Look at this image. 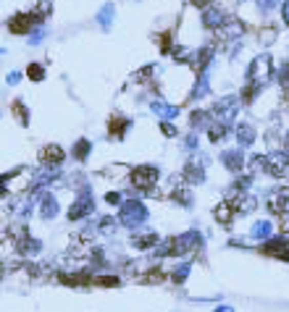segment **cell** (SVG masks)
<instances>
[{
  "label": "cell",
  "instance_id": "6da1fadb",
  "mask_svg": "<svg viewBox=\"0 0 289 312\" xmlns=\"http://www.w3.org/2000/svg\"><path fill=\"white\" fill-rule=\"evenodd\" d=\"M271 76H274V60H271V55H258L253 63H250V71H247V79H250V84L253 87H263V84H268L271 81Z\"/></svg>",
  "mask_w": 289,
  "mask_h": 312
},
{
  "label": "cell",
  "instance_id": "7a4b0ae2",
  "mask_svg": "<svg viewBox=\"0 0 289 312\" xmlns=\"http://www.w3.org/2000/svg\"><path fill=\"white\" fill-rule=\"evenodd\" d=\"M147 207L140 202V199H126V202L121 205V213H119V220L124 223L126 228H137L142 226V223L147 220Z\"/></svg>",
  "mask_w": 289,
  "mask_h": 312
},
{
  "label": "cell",
  "instance_id": "3957f363",
  "mask_svg": "<svg viewBox=\"0 0 289 312\" xmlns=\"http://www.w3.org/2000/svg\"><path fill=\"white\" fill-rule=\"evenodd\" d=\"M237 110H239V102H237V97H224V100H218V102H216V110H213V116H216V121H218V123L229 126V123L237 118Z\"/></svg>",
  "mask_w": 289,
  "mask_h": 312
},
{
  "label": "cell",
  "instance_id": "277c9868",
  "mask_svg": "<svg viewBox=\"0 0 289 312\" xmlns=\"http://www.w3.org/2000/svg\"><path fill=\"white\" fill-rule=\"evenodd\" d=\"M203 247V236L197 231H187L182 236L174 239V255H187V252H197Z\"/></svg>",
  "mask_w": 289,
  "mask_h": 312
},
{
  "label": "cell",
  "instance_id": "5b68a950",
  "mask_svg": "<svg viewBox=\"0 0 289 312\" xmlns=\"http://www.w3.org/2000/svg\"><path fill=\"white\" fill-rule=\"evenodd\" d=\"M155 181H158V168L155 165H137L131 171V184L137 189H150Z\"/></svg>",
  "mask_w": 289,
  "mask_h": 312
},
{
  "label": "cell",
  "instance_id": "8992f818",
  "mask_svg": "<svg viewBox=\"0 0 289 312\" xmlns=\"http://www.w3.org/2000/svg\"><path fill=\"white\" fill-rule=\"evenodd\" d=\"M205 165H208L205 158H200L197 163H195V158H192V160L184 165V181H187L189 186H192V184H195V186L203 184V181H205Z\"/></svg>",
  "mask_w": 289,
  "mask_h": 312
},
{
  "label": "cell",
  "instance_id": "52a82bcc",
  "mask_svg": "<svg viewBox=\"0 0 289 312\" xmlns=\"http://www.w3.org/2000/svg\"><path fill=\"white\" fill-rule=\"evenodd\" d=\"M95 210V205H92V194H82L79 199H76V202L69 207V220H82L84 215H90Z\"/></svg>",
  "mask_w": 289,
  "mask_h": 312
},
{
  "label": "cell",
  "instance_id": "ba28073f",
  "mask_svg": "<svg viewBox=\"0 0 289 312\" xmlns=\"http://www.w3.org/2000/svg\"><path fill=\"white\" fill-rule=\"evenodd\" d=\"M286 171H289V155H286L284 150H281V152H279V150L271 152V155H268V173L279 178V176H284Z\"/></svg>",
  "mask_w": 289,
  "mask_h": 312
},
{
  "label": "cell",
  "instance_id": "9c48e42d",
  "mask_svg": "<svg viewBox=\"0 0 289 312\" xmlns=\"http://www.w3.org/2000/svg\"><path fill=\"white\" fill-rule=\"evenodd\" d=\"M34 13H16L11 21H8V29L13 32V34H27L29 29H32V24H34Z\"/></svg>",
  "mask_w": 289,
  "mask_h": 312
},
{
  "label": "cell",
  "instance_id": "30bf717a",
  "mask_svg": "<svg viewBox=\"0 0 289 312\" xmlns=\"http://www.w3.org/2000/svg\"><path fill=\"white\" fill-rule=\"evenodd\" d=\"M63 158H66V152H63V147H58V144H48L45 150L40 152L42 165H53V168H58V165L63 163Z\"/></svg>",
  "mask_w": 289,
  "mask_h": 312
},
{
  "label": "cell",
  "instance_id": "8fae6325",
  "mask_svg": "<svg viewBox=\"0 0 289 312\" xmlns=\"http://www.w3.org/2000/svg\"><path fill=\"white\" fill-rule=\"evenodd\" d=\"M216 34H218V39H237V37L244 34V27H242V21H237V18H226V24L221 29H216Z\"/></svg>",
  "mask_w": 289,
  "mask_h": 312
},
{
  "label": "cell",
  "instance_id": "7c38bea8",
  "mask_svg": "<svg viewBox=\"0 0 289 312\" xmlns=\"http://www.w3.org/2000/svg\"><path fill=\"white\" fill-rule=\"evenodd\" d=\"M232 205L237 213H250L255 207V197L253 194H244L242 189H234V199H232Z\"/></svg>",
  "mask_w": 289,
  "mask_h": 312
},
{
  "label": "cell",
  "instance_id": "4fadbf2b",
  "mask_svg": "<svg viewBox=\"0 0 289 312\" xmlns=\"http://www.w3.org/2000/svg\"><path fill=\"white\" fill-rule=\"evenodd\" d=\"M150 110H152V113L158 116L161 121H174L176 116H179V108H176V105H166V102H158V100L150 102Z\"/></svg>",
  "mask_w": 289,
  "mask_h": 312
},
{
  "label": "cell",
  "instance_id": "5bb4252c",
  "mask_svg": "<svg viewBox=\"0 0 289 312\" xmlns=\"http://www.w3.org/2000/svg\"><path fill=\"white\" fill-rule=\"evenodd\" d=\"M263 252H268V255H286L289 252V241H286V236L281 234V236H271L268 241H265V247H263Z\"/></svg>",
  "mask_w": 289,
  "mask_h": 312
},
{
  "label": "cell",
  "instance_id": "9a60e30c",
  "mask_svg": "<svg viewBox=\"0 0 289 312\" xmlns=\"http://www.w3.org/2000/svg\"><path fill=\"white\" fill-rule=\"evenodd\" d=\"M210 55H213V48H200V50L192 55V69H195L197 76L205 71V66L210 63Z\"/></svg>",
  "mask_w": 289,
  "mask_h": 312
},
{
  "label": "cell",
  "instance_id": "2e32d148",
  "mask_svg": "<svg viewBox=\"0 0 289 312\" xmlns=\"http://www.w3.org/2000/svg\"><path fill=\"white\" fill-rule=\"evenodd\" d=\"M226 18H229V16H224L218 8H208V11L203 13V24H205L208 29H221V27L226 24Z\"/></svg>",
  "mask_w": 289,
  "mask_h": 312
},
{
  "label": "cell",
  "instance_id": "e0dca14e",
  "mask_svg": "<svg viewBox=\"0 0 289 312\" xmlns=\"http://www.w3.org/2000/svg\"><path fill=\"white\" fill-rule=\"evenodd\" d=\"M286 202H289V194H286V192H274L265 205H268V210H271L274 215H281V213H286Z\"/></svg>",
  "mask_w": 289,
  "mask_h": 312
},
{
  "label": "cell",
  "instance_id": "ac0fdd59",
  "mask_svg": "<svg viewBox=\"0 0 289 312\" xmlns=\"http://www.w3.org/2000/svg\"><path fill=\"white\" fill-rule=\"evenodd\" d=\"M40 215L45 218V220H50V218L58 215V202H55L53 194H42V199H40Z\"/></svg>",
  "mask_w": 289,
  "mask_h": 312
},
{
  "label": "cell",
  "instance_id": "d6986e66",
  "mask_svg": "<svg viewBox=\"0 0 289 312\" xmlns=\"http://www.w3.org/2000/svg\"><path fill=\"white\" fill-rule=\"evenodd\" d=\"M129 126H131V121H126L121 116H113L108 121V131H110V137H113V139H124V134H126Z\"/></svg>",
  "mask_w": 289,
  "mask_h": 312
},
{
  "label": "cell",
  "instance_id": "ffe728a7",
  "mask_svg": "<svg viewBox=\"0 0 289 312\" xmlns=\"http://www.w3.org/2000/svg\"><path fill=\"white\" fill-rule=\"evenodd\" d=\"M221 163H224L229 171H239L242 163H244V155H242V150H226L224 155H221Z\"/></svg>",
  "mask_w": 289,
  "mask_h": 312
},
{
  "label": "cell",
  "instance_id": "44dd1931",
  "mask_svg": "<svg viewBox=\"0 0 289 312\" xmlns=\"http://www.w3.org/2000/svg\"><path fill=\"white\" fill-rule=\"evenodd\" d=\"M213 218L221 223V226H229L232 218H234V205L232 202H218L216 210H213Z\"/></svg>",
  "mask_w": 289,
  "mask_h": 312
},
{
  "label": "cell",
  "instance_id": "7402d4cb",
  "mask_svg": "<svg viewBox=\"0 0 289 312\" xmlns=\"http://www.w3.org/2000/svg\"><path fill=\"white\" fill-rule=\"evenodd\" d=\"M234 134H237V142H239L242 147H247V144L255 142V129H253L250 123H237V126H234Z\"/></svg>",
  "mask_w": 289,
  "mask_h": 312
},
{
  "label": "cell",
  "instance_id": "603a6c76",
  "mask_svg": "<svg viewBox=\"0 0 289 312\" xmlns=\"http://www.w3.org/2000/svg\"><path fill=\"white\" fill-rule=\"evenodd\" d=\"M131 241H134L137 249H152V247H158V234H155V231H145V234H137Z\"/></svg>",
  "mask_w": 289,
  "mask_h": 312
},
{
  "label": "cell",
  "instance_id": "cb8c5ba5",
  "mask_svg": "<svg viewBox=\"0 0 289 312\" xmlns=\"http://www.w3.org/2000/svg\"><path fill=\"white\" fill-rule=\"evenodd\" d=\"M271 234H274V226H271L268 220H258L255 226H253V231H250V236L253 239H260V241H268Z\"/></svg>",
  "mask_w": 289,
  "mask_h": 312
},
{
  "label": "cell",
  "instance_id": "d4e9b609",
  "mask_svg": "<svg viewBox=\"0 0 289 312\" xmlns=\"http://www.w3.org/2000/svg\"><path fill=\"white\" fill-rule=\"evenodd\" d=\"M174 184V181H171ZM174 199L176 202H182L184 207L192 205V194H189V184H174Z\"/></svg>",
  "mask_w": 289,
  "mask_h": 312
},
{
  "label": "cell",
  "instance_id": "484cf974",
  "mask_svg": "<svg viewBox=\"0 0 289 312\" xmlns=\"http://www.w3.org/2000/svg\"><path fill=\"white\" fill-rule=\"evenodd\" d=\"M208 89H210V84H208V71H203L197 76V87L192 89V100H203L205 95H208Z\"/></svg>",
  "mask_w": 289,
  "mask_h": 312
},
{
  "label": "cell",
  "instance_id": "4316f807",
  "mask_svg": "<svg viewBox=\"0 0 289 312\" xmlns=\"http://www.w3.org/2000/svg\"><path fill=\"white\" fill-rule=\"evenodd\" d=\"M113 13H116V8L110 6V3H105V6L100 8V13H98V24H100L103 29H110V24H113Z\"/></svg>",
  "mask_w": 289,
  "mask_h": 312
},
{
  "label": "cell",
  "instance_id": "83f0119b",
  "mask_svg": "<svg viewBox=\"0 0 289 312\" xmlns=\"http://www.w3.org/2000/svg\"><path fill=\"white\" fill-rule=\"evenodd\" d=\"M208 118H210V113H205V110H195V113L189 116V126H192L195 131H197V129H210Z\"/></svg>",
  "mask_w": 289,
  "mask_h": 312
},
{
  "label": "cell",
  "instance_id": "f1b7e54d",
  "mask_svg": "<svg viewBox=\"0 0 289 312\" xmlns=\"http://www.w3.org/2000/svg\"><path fill=\"white\" fill-rule=\"evenodd\" d=\"M18 252L21 255H37L40 252V241H34V239H18Z\"/></svg>",
  "mask_w": 289,
  "mask_h": 312
},
{
  "label": "cell",
  "instance_id": "f546056e",
  "mask_svg": "<svg viewBox=\"0 0 289 312\" xmlns=\"http://www.w3.org/2000/svg\"><path fill=\"white\" fill-rule=\"evenodd\" d=\"M189 273H192V265H189V262H182V265L171 273V281H174V283H184Z\"/></svg>",
  "mask_w": 289,
  "mask_h": 312
},
{
  "label": "cell",
  "instance_id": "4dcf8cb0",
  "mask_svg": "<svg viewBox=\"0 0 289 312\" xmlns=\"http://www.w3.org/2000/svg\"><path fill=\"white\" fill-rule=\"evenodd\" d=\"M90 150H92V144H90V142H87V139H79V142L74 144V150H71V155H74V158H76V160H84V158H87V155H90Z\"/></svg>",
  "mask_w": 289,
  "mask_h": 312
},
{
  "label": "cell",
  "instance_id": "1f68e13d",
  "mask_svg": "<svg viewBox=\"0 0 289 312\" xmlns=\"http://www.w3.org/2000/svg\"><path fill=\"white\" fill-rule=\"evenodd\" d=\"M226 131H229V126H224V123H210L208 137H210V142H221L226 137Z\"/></svg>",
  "mask_w": 289,
  "mask_h": 312
},
{
  "label": "cell",
  "instance_id": "d6a6232c",
  "mask_svg": "<svg viewBox=\"0 0 289 312\" xmlns=\"http://www.w3.org/2000/svg\"><path fill=\"white\" fill-rule=\"evenodd\" d=\"M13 116L18 118L21 126H27V123H29V110H27L24 102H13Z\"/></svg>",
  "mask_w": 289,
  "mask_h": 312
},
{
  "label": "cell",
  "instance_id": "836d02e7",
  "mask_svg": "<svg viewBox=\"0 0 289 312\" xmlns=\"http://www.w3.org/2000/svg\"><path fill=\"white\" fill-rule=\"evenodd\" d=\"M27 76H29L32 81H42V79H45V69H42L40 63H29V66H27Z\"/></svg>",
  "mask_w": 289,
  "mask_h": 312
},
{
  "label": "cell",
  "instance_id": "e575fe53",
  "mask_svg": "<svg viewBox=\"0 0 289 312\" xmlns=\"http://www.w3.org/2000/svg\"><path fill=\"white\" fill-rule=\"evenodd\" d=\"M253 171H268V155H253Z\"/></svg>",
  "mask_w": 289,
  "mask_h": 312
},
{
  "label": "cell",
  "instance_id": "d590c367",
  "mask_svg": "<svg viewBox=\"0 0 289 312\" xmlns=\"http://www.w3.org/2000/svg\"><path fill=\"white\" fill-rule=\"evenodd\" d=\"M279 84H281L284 92H289V63H284L279 69Z\"/></svg>",
  "mask_w": 289,
  "mask_h": 312
},
{
  "label": "cell",
  "instance_id": "8d00e7d4",
  "mask_svg": "<svg viewBox=\"0 0 289 312\" xmlns=\"http://www.w3.org/2000/svg\"><path fill=\"white\" fill-rule=\"evenodd\" d=\"M147 76H152V66H145V69L131 74V81H147Z\"/></svg>",
  "mask_w": 289,
  "mask_h": 312
},
{
  "label": "cell",
  "instance_id": "74e56055",
  "mask_svg": "<svg viewBox=\"0 0 289 312\" xmlns=\"http://www.w3.org/2000/svg\"><path fill=\"white\" fill-rule=\"evenodd\" d=\"M116 223H119L116 218H103V220H100V231H113Z\"/></svg>",
  "mask_w": 289,
  "mask_h": 312
},
{
  "label": "cell",
  "instance_id": "f35d334b",
  "mask_svg": "<svg viewBox=\"0 0 289 312\" xmlns=\"http://www.w3.org/2000/svg\"><path fill=\"white\" fill-rule=\"evenodd\" d=\"M279 228H281V234H289V210L279 215Z\"/></svg>",
  "mask_w": 289,
  "mask_h": 312
},
{
  "label": "cell",
  "instance_id": "ab89813d",
  "mask_svg": "<svg viewBox=\"0 0 289 312\" xmlns=\"http://www.w3.org/2000/svg\"><path fill=\"white\" fill-rule=\"evenodd\" d=\"M255 92H258V87H253V84H250V87H244V92H242V100H244V102H253Z\"/></svg>",
  "mask_w": 289,
  "mask_h": 312
},
{
  "label": "cell",
  "instance_id": "60d3db41",
  "mask_svg": "<svg viewBox=\"0 0 289 312\" xmlns=\"http://www.w3.org/2000/svg\"><path fill=\"white\" fill-rule=\"evenodd\" d=\"M161 131L166 134V137H176V126H171L168 121H161Z\"/></svg>",
  "mask_w": 289,
  "mask_h": 312
},
{
  "label": "cell",
  "instance_id": "b9f144b4",
  "mask_svg": "<svg viewBox=\"0 0 289 312\" xmlns=\"http://www.w3.org/2000/svg\"><path fill=\"white\" fill-rule=\"evenodd\" d=\"M105 202H108V205H119V202H121V194H119V192H108V194H105Z\"/></svg>",
  "mask_w": 289,
  "mask_h": 312
},
{
  "label": "cell",
  "instance_id": "7bdbcfd3",
  "mask_svg": "<svg viewBox=\"0 0 289 312\" xmlns=\"http://www.w3.org/2000/svg\"><path fill=\"white\" fill-rule=\"evenodd\" d=\"M98 283H100V286H116L119 278H113V276H103V278H98Z\"/></svg>",
  "mask_w": 289,
  "mask_h": 312
},
{
  "label": "cell",
  "instance_id": "ee69618b",
  "mask_svg": "<svg viewBox=\"0 0 289 312\" xmlns=\"http://www.w3.org/2000/svg\"><path fill=\"white\" fill-rule=\"evenodd\" d=\"M192 6H197V8H203V11H208L210 8V0H189Z\"/></svg>",
  "mask_w": 289,
  "mask_h": 312
},
{
  "label": "cell",
  "instance_id": "f6af8a7d",
  "mask_svg": "<svg viewBox=\"0 0 289 312\" xmlns=\"http://www.w3.org/2000/svg\"><path fill=\"white\" fill-rule=\"evenodd\" d=\"M281 16H284V21L289 24V0H284V8H281Z\"/></svg>",
  "mask_w": 289,
  "mask_h": 312
},
{
  "label": "cell",
  "instance_id": "bcb514c9",
  "mask_svg": "<svg viewBox=\"0 0 289 312\" xmlns=\"http://www.w3.org/2000/svg\"><path fill=\"white\" fill-rule=\"evenodd\" d=\"M263 42H274V32H271V29L263 32Z\"/></svg>",
  "mask_w": 289,
  "mask_h": 312
},
{
  "label": "cell",
  "instance_id": "7dc6e473",
  "mask_svg": "<svg viewBox=\"0 0 289 312\" xmlns=\"http://www.w3.org/2000/svg\"><path fill=\"white\" fill-rule=\"evenodd\" d=\"M18 79H21V74H16V71L8 74V84H18Z\"/></svg>",
  "mask_w": 289,
  "mask_h": 312
},
{
  "label": "cell",
  "instance_id": "c3c4849f",
  "mask_svg": "<svg viewBox=\"0 0 289 312\" xmlns=\"http://www.w3.org/2000/svg\"><path fill=\"white\" fill-rule=\"evenodd\" d=\"M187 147H189V150H192V147H197V134H192V137L187 139Z\"/></svg>",
  "mask_w": 289,
  "mask_h": 312
},
{
  "label": "cell",
  "instance_id": "681fc988",
  "mask_svg": "<svg viewBox=\"0 0 289 312\" xmlns=\"http://www.w3.org/2000/svg\"><path fill=\"white\" fill-rule=\"evenodd\" d=\"M213 312H234V309H232V307H229V304H221V307H216V309H213Z\"/></svg>",
  "mask_w": 289,
  "mask_h": 312
},
{
  "label": "cell",
  "instance_id": "f907efd6",
  "mask_svg": "<svg viewBox=\"0 0 289 312\" xmlns=\"http://www.w3.org/2000/svg\"><path fill=\"white\" fill-rule=\"evenodd\" d=\"M284 142H286V150H289V134H286V137H284Z\"/></svg>",
  "mask_w": 289,
  "mask_h": 312
}]
</instances>
